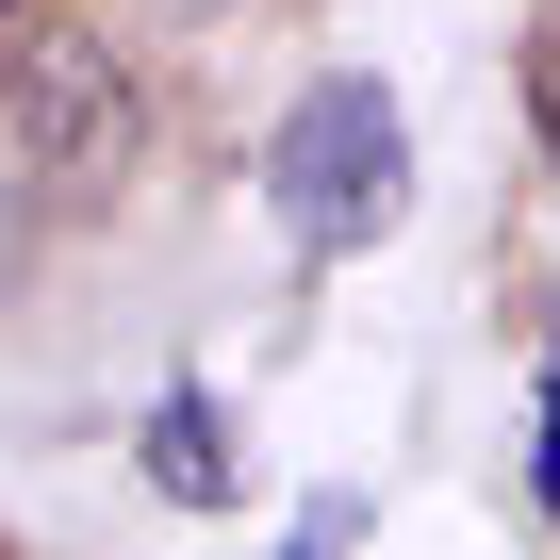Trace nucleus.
Wrapping results in <instances>:
<instances>
[{"mask_svg": "<svg viewBox=\"0 0 560 560\" xmlns=\"http://www.w3.org/2000/svg\"><path fill=\"white\" fill-rule=\"evenodd\" d=\"M264 214L298 231L314 264H347V247H380L396 214H412V116L363 83V67H330L298 116L264 132Z\"/></svg>", "mask_w": 560, "mask_h": 560, "instance_id": "nucleus-1", "label": "nucleus"}, {"mask_svg": "<svg viewBox=\"0 0 560 560\" xmlns=\"http://www.w3.org/2000/svg\"><path fill=\"white\" fill-rule=\"evenodd\" d=\"M527 100H544V149H560V34H544V67H527Z\"/></svg>", "mask_w": 560, "mask_h": 560, "instance_id": "nucleus-4", "label": "nucleus"}, {"mask_svg": "<svg viewBox=\"0 0 560 560\" xmlns=\"http://www.w3.org/2000/svg\"><path fill=\"white\" fill-rule=\"evenodd\" d=\"M298 560H347V494H314V527H298Z\"/></svg>", "mask_w": 560, "mask_h": 560, "instance_id": "nucleus-3", "label": "nucleus"}, {"mask_svg": "<svg viewBox=\"0 0 560 560\" xmlns=\"http://www.w3.org/2000/svg\"><path fill=\"white\" fill-rule=\"evenodd\" d=\"M149 478H165V494H231V445H214V396H165V429H149Z\"/></svg>", "mask_w": 560, "mask_h": 560, "instance_id": "nucleus-2", "label": "nucleus"}]
</instances>
